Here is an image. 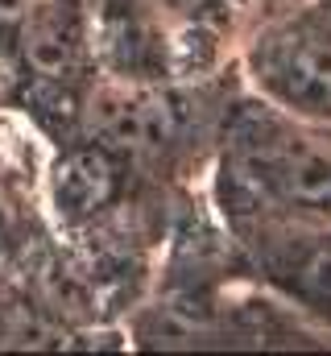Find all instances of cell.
I'll return each mask as SVG.
<instances>
[{"instance_id": "cell-1", "label": "cell", "mask_w": 331, "mask_h": 356, "mask_svg": "<svg viewBox=\"0 0 331 356\" xmlns=\"http://www.w3.org/2000/svg\"><path fill=\"white\" fill-rule=\"evenodd\" d=\"M228 166L252 199L311 224H331V133L302 116H245L232 129Z\"/></svg>"}, {"instance_id": "cell-2", "label": "cell", "mask_w": 331, "mask_h": 356, "mask_svg": "<svg viewBox=\"0 0 331 356\" xmlns=\"http://www.w3.org/2000/svg\"><path fill=\"white\" fill-rule=\"evenodd\" d=\"M91 46L124 79H170L195 63L203 17L195 0H91Z\"/></svg>"}, {"instance_id": "cell-3", "label": "cell", "mask_w": 331, "mask_h": 356, "mask_svg": "<svg viewBox=\"0 0 331 356\" xmlns=\"http://www.w3.org/2000/svg\"><path fill=\"white\" fill-rule=\"evenodd\" d=\"M252 75L261 91L290 116H331V8H307L277 21L252 46Z\"/></svg>"}, {"instance_id": "cell-4", "label": "cell", "mask_w": 331, "mask_h": 356, "mask_svg": "<svg viewBox=\"0 0 331 356\" xmlns=\"http://www.w3.org/2000/svg\"><path fill=\"white\" fill-rule=\"evenodd\" d=\"M25 58L33 71L63 79L75 75L91 50V29H87V8L79 0H33L25 29H21Z\"/></svg>"}, {"instance_id": "cell-5", "label": "cell", "mask_w": 331, "mask_h": 356, "mask_svg": "<svg viewBox=\"0 0 331 356\" xmlns=\"http://www.w3.org/2000/svg\"><path fill=\"white\" fill-rule=\"evenodd\" d=\"M273 269L307 298L331 307V236H307V245L282 249Z\"/></svg>"}, {"instance_id": "cell-6", "label": "cell", "mask_w": 331, "mask_h": 356, "mask_svg": "<svg viewBox=\"0 0 331 356\" xmlns=\"http://www.w3.org/2000/svg\"><path fill=\"white\" fill-rule=\"evenodd\" d=\"M112 170L99 154H75L67 166H58V203L67 211H87L104 199Z\"/></svg>"}, {"instance_id": "cell-7", "label": "cell", "mask_w": 331, "mask_h": 356, "mask_svg": "<svg viewBox=\"0 0 331 356\" xmlns=\"http://www.w3.org/2000/svg\"><path fill=\"white\" fill-rule=\"evenodd\" d=\"M33 0H0V13H13V8H29Z\"/></svg>"}]
</instances>
